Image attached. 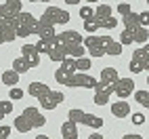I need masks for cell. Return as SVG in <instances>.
<instances>
[{"label": "cell", "mask_w": 149, "mask_h": 139, "mask_svg": "<svg viewBox=\"0 0 149 139\" xmlns=\"http://www.w3.org/2000/svg\"><path fill=\"white\" fill-rule=\"evenodd\" d=\"M21 53H23V59L29 63V67H38V63H40V53L36 51L34 44H23Z\"/></svg>", "instance_id": "13"}, {"label": "cell", "mask_w": 149, "mask_h": 139, "mask_svg": "<svg viewBox=\"0 0 149 139\" xmlns=\"http://www.w3.org/2000/svg\"><path fill=\"white\" fill-rule=\"evenodd\" d=\"M48 57H51V61H55V63H61L63 59L67 57V55H65V46H63V44H59V46H55L53 51L48 53Z\"/></svg>", "instance_id": "25"}, {"label": "cell", "mask_w": 149, "mask_h": 139, "mask_svg": "<svg viewBox=\"0 0 149 139\" xmlns=\"http://www.w3.org/2000/svg\"><path fill=\"white\" fill-rule=\"evenodd\" d=\"M42 19L48 21L51 25H59V23H67L69 21V13L65 8H59V6H48L42 13Z\"/></svg>", "instance_id": "7"}, {"label": "cell", "mask_w": 149, "mask_h": 139, "mask_svg": "<svg viewBox=\"0 0 149 139\" xmlns=\"http://www.w3.org/2000/svg\"><path fill=\"white\" fill-rule=\"evenodd\" d=\"M84 70H91V59L88 57L76 59V72H84Z\"/></svg>", "instance_id": "29"}, {"label": "cell", "mask_w": 149, "mask_h": 139, "mask_svg": "<svg viewBox=\"0 0 149 139\" xmlns=\"http://www.w3.org/2000/svg\"><path fill=\"white\" fill-rule=\"evenodd\" d=\"M65 95L61 91H53V88H48L46 93H42L40 97H38V101H40V105L44 107V110H55V107L59 103H63Z\"/></svg>", "instance_id": "8"}, {"label": "cell", "mask_w": 149, "mask_h": 139, "mask_svg": "<svg viewBox=\"0 0 149 139\" xmlns=\"http://www.w3.org/2000/svg\"><path fill=\"white\" fill-rule=\"evenodd\" d=\"M59 40H61V44H82L84 36L78 34V29H67V32L59 34Z\"/></svg>", "instance_id": "15"}, {"label": "cell", "mask_w": 149, "mask_h": 139, "mask_svg": "<svg viewBox=\"0 0 149 139\" xmlns=\"http://www.w3.org/2000/svg\"><path fill=\"white\" fill-rule=\"evenodd\" d=\"M61 137L63 139H78V124L72 120H65L61 124Z\"/></svg>", "instance_id": "17"}, {"label": "cell", "mask_w": 149, "mask_h": 139, "mask_svg": "<svg viewBox=\"0 0 149 139\" xmlns=\"http://www.w3.org/2000/svg\"><path fill=\"white\" fill-rule=\"evenodd\" d=\"M11 135V126H0V139H6Z\"/></svg>", "instance_id": "39"}, {"label": "cell", "mask_w": 149, "mask_h": 139, "mask_svg": "<svg viewBox=\"0 0 149 139\" xmlns=\"http://www.w3.org/2000/svg\"><path fill=\"white\" fill-rule=\"evenodd\" d=\"M67 4H78V2H82V0H65Z\"/></svg>", "instance_id": "42"}, {"label": "cell", "mask_w": 149, "mask_h": 139, "mask_svg": "<svg viewBox=\"0 0 149 139\" xmlns=\"http://www.w3.org/2000/svg\"><path fill=\"white\" fill-rule=\"evenodd\" d=\"M23 97V91L17 86H11V99H21Z\"/></svg>", "instance_id": "37"}, {"label": "cell", "mask_w": 149, "mask_h": 139, "mask_svg": "<svg viewBox=\"0 0 149 139\" xmlns=\"http://www.w3.org/2000/svg\"><path fill=\"white\" fill-rule=\"evenodd\" d=\"M118 13H120L122 17H124L126 13H130V4H126V2H120V4H118Z\"/></svg>", "instance_id": "36"}, {"label": "cell", "mask_w": 149, "mask_h": 139, "mask_svg": "<svg viewBox=\"0 0 149 139\" xmlns=\"http://www.w3.org/2000/svg\"><path fill=\"white\" fill-rule=\"evenodd\" d=\"M67 120H72L76 124H84V126H91V128H101L103 126V118L101 116H95V114H86L84 110H74L67 112Z\"/></svg>", "instance_id": "3"}, {"label": "cell", "mask_w": 149, "mask_h": 139, "mask_svg": "<svg viewBox=\"0 0 149 139\" xmlns=\"http://www.w3.org/2000/svg\"><path fill=\"white\" fill-rule=\"evenodd\" d=\"M111 114H113L116 118H126L128 114H130V105H128L124 99H120V101L111 103Z\"/></svg>", "instance_id": "18"}, {"label": "cell", "mask_w": 149, "mask_h": 139, "mask_svg": "<svg viewBox=\"0 0 149 139\" xmlns=\"http://www.w3.org/2000/svg\"><path fill=\"white\" fill-rule=\"evenodd\" d=\"M63 86H72V88H95L97 86V80L93 76H88L86 72H74L72 76L65 80V84Z\"/></svg>", "instance_id": "6"}, {"label": "cell", "mask_w": 149, "mask_h": 139, "mask_svg": "<svg viewBox=\"0 0 149 139\" xmlns=\"http://www.w3.org/2000/svg\"><path fill=\"white\" fill-rule=\"evenodd\" d=\"M105 55H113V57L122 55V44L116 42V40H111V42L107 44V48H105Z\"/></svg>", "instance_id": "28"}, {"label": "cell", "mask_w": 149, "mask_h": 139, "mask_svg": "<svg viewBox=\"0 0 149 139\" xmlns=\"http://www.w3.org/2000/svg\"><path fill=\"white\" fill-rule=\"evenodd\" d=\"M13 112V103H11V99H6V101H0V120L6 116V114H11Z\"/></svg>", "instance_id": "30"}, {"label": "cell", "mask_w": 149, "mask_h": 139, "mask_svg": "<svg viewBox=\"0 0 149 139\" xmlns=\"http://www.w3.org/2000/svg\"><path fill=\"white\" fill-rule=\"evenodd\" d=\"M11 21H13V25H15L17 38H27V36L36 34V21H38V19H36L32 13L21 11L19 15H15Z\"/></svg>", "instance_id": "2"}, {"label": "cell", "mask_w": 149, "mask_h": 139, "mask_svg": "<svg viewBox=\"0 0 149 139\" xmlns=\"http://www.w3.org/2000/svg\"><path fill=\"white\" fill-rule=\"evenodd\" d=\"M118 78H120V74H118L116 67H103L101 70V78L97 80L95 91H101V88H105V86H113L118 82Z\"/></svg>", "instance_id": "9"}, {"label": "cell", "mask_w": 149, "mask_h": 139, "mask_svg": "<svg viewBox=\"0 0 149 139\" xmlns=\"http://www.w3.org/2000/svg\"><path fill=\"white\" fill-rule=\"evenodd\" d=\"M132 59H134V61H139V63H143V65L149 70V44L136 48V51L132 53Z\"/></svg>", "instance_id": "20"}, {"label": "cell", "mask_w": 149, "mask_h": 139, "mask_svg": "<svg viewBox=\"0 0 149 139\" xmlns=\"http://www.w3.org/2000/svg\"><path fill=\"white\" fill-rule=\"evenodd\" d=\"M130 72H134V74H141V72H147V67H145L143 63L134 61V59H130Z\"/></svg>", "instance_id": "33"}, {"label": "cell", "mask_w": 149, "mask_h": 139, "mask_svg": "<svg viewBox=\"0 0 149 139\" xmlns=\"http://www.w3.org/2000/svg\"><path fill=\"white\" fill-rule=\"evenodd\" d=\"M4 2H21V0H4Z\"/></svg>", "instance_id": "45"}, {"label": "cell", "mask_w": 149, "mask_h": 139, "mask_svg": "<svg viewBox=\"0 0 149 139\" xmlns=\"http://www.w3.org/2000/svg\"><path fill=\"white\" fill-rule=\"evenodd\" d=\"M122 139H143V135H136V133H128V135H124Z\"/></svg>", "instance_id": "40"}, {"label": "cell", "mask_w": 149, "mask_h": 139, "mask_svg": "<svg viewBox=\"0 0 149 139\" xmlns=\"http://www.w3.org/2000/svg\"><path fill=\"white\" fill-rule=\"evenodd\" d=\"M2 82L11 88V86H17L19 82V74L15 72V70H6V72H2Z\"/></svg>", "instance_id": "22"}, {"label": "cell", "mask_w": 149, "mask_h": 139, "mask_svg": "<svg viewBox=\"0 0 149 139\" xmlns=\"http://www.w3.org/2000/svg\"><path fill=\"white\" fill-rule=\"evenodd\" d=\"M44 124H46V118L34 105L32 107H25V110L15 118V131H19V133H29L32 128L44 126Z\"/></svg>", "instance_id": "1"}, {"label": "cell", "mask_w": 149, "mask_h": 139, "mask_svg": "<svg viewBox=\"0 0 149 139\" xmlns=\"http://www.w3.org/2000/svg\"><path fill=\"white\" fill-rule=\"evenodd\" d=\"M15 38H17V32H15L13 21H4V23H0V44L13 42Z\"/></svg>", "instance_id": "14"}, {"label": "cell", "mask_w": 149, "mask_h": 139, "mask_svg": "<svg viewBox=\"0 0 149 139\" xmlns=\"http://www.w3.org/2000/svg\"><path fill=\"white\" fill-rule=\"evenodd\" d=\"M21 13V2H4L0 4V23L11 21L15 15Z\"/></svg>", "instance_id": "11"}, {"label": "cell", "mask_w": 149, "mask_h": 139, "mask_svg": "<svg viewBox=\"0 0 149 139\" xmlns=\"http://www.w3.org/2000/svg\"><path fill=\"white\" fill-rule=\"evenodd\" d=\"M143 122H145V116L143 114H132V124L139 126V124H143Z\"/></svg>", "instance_id": "38"}, {"label": "cell", "mask_w": 149, "mask_h": 139, "mask_svg": "<svg viewBox=\"0 0 149 139\" xmlns=\"http://www.w3.org/2000/svg\"><path fill=\"white\" fill-rule=\"evenodd\" d=\"M82 42H84V48H86L88 55H93V57H103L107 44L111 42V36H95V34H93V36H86Z\"/></svg>", "instance_id": "4"}, {"label": "cell", "mask_w": 149, "mask_h": 139, "mask_svg": "<svg viewBox=\"0 0 149 139\" xmlns=\"http://www.w3.org/2000/svg\"><path fill=\"white\" fill-rule=\"evenodd\" d=\"M122 21H124V27L126 29H134V27H139V25H141V23H139V15L136 13H126L124 17H122Z\"/></svg>", "instance_id": "23"}, {"label": "cell", "mask_w": 149, "mask_h": 139, "mask_svg": "<svg viewBox=\"0 0 149 139\" xmlns=\"http://www.w3.org/2000/svg\"><path fill=\"white\" fill-rule=\"evenodd\" d=\"M11 70H15V72L19 74V76H21V74H25V72H29V70H32V67H29V63L25 61V59L23 57H17L15 59V61H13V67Z\"/></svg>", "instance_id": "26"}, {"label": "cell", "mask_w": 149, "mask_h": 139, "mask_svg": "<svg viewBox=\"0 0 149 139\" xmlns=\"http://www.w3.org/2000/svg\"><path fill=\"white\" fill-rule=\"evenodd\" d=\"M88 139H103V135H99V133H93V135L88 137Z\"/></svg>", "instance_id": "41"}, {"label": "cell", "mask_w": 149, "mask_h": 139, "mask_svg": "<svg viewBox=\"0 0 149 139\" xmlns=\"http://www.w3.org/2000/svg\"><path fill=\"white\" fill-rule=\"evenodd\" d=\"M130 42H134L132 40V29H126L124 27V32L120 34V44L124 46V44H130Z\"/></svg>", "instance_id": "31"}, {"label": "cell", "mask_w": 149, "mask_h": 139, "mask_svg": "<svg viewBox=\"0 0 149 139\" xmlns=\"http://www.w3.org/2000/svg\"><path fill=\"white\" fill-rule=\"evenodd\" d=\"M111 93H113V86H105V88H101V91H95V99H93V101L97 105H107Z\"/></svg>", "instance_id": "19"}, {"label": "cell", "mask_w": 149, "mask_h": 139, "mask_svg": "<svg viewBox=\"0 0 149 139\" xmlns=\"http://www.w3.org/2000/svg\"><path fill=\"white\" fill-rule=\"evenodd\" d=\"M134 99H136V103H141L145 107V110L149 107V91H147V88H145V91H136L134 93Z\"/></svg>", "instance_id": "27"}, {"label": "cell", "mask_w": 149, "mask_h": 139, "mask_svg": "<svg viewBox=\"0 0 149 139\" xmlns=\"http://www.w3.org/2000/svg\"><path fill=\"white\" fill-rule=\"evenodd\" d=\"M27 2H51V0H27Z\"/></svg>", "instance_id": "43"}, {"label": "cell", "mask_w": 149, "mask_h": 139, "mask_svg": "<svg viewBox=\"0 0 149 139\" xmlns=\"http://www.w3.org/2000/svg\"><path fill=\"white\" fill-rule=\"evenodd\" d=\"M86 2H99V0H86Z\"/></svg>", "instance_id": "46"}, {"label": "cell", "mask_w": 149, "mask_h": 139, "mask_svg": "<svg viewBox=\"0 0 149 139\" xmlns=\"http://www.w3.org/2000/svg\"><path fill=\"white\" fill-rule=\"evenodd\" d=\"M36 36H40V38H51L55 36V25H51L48 21H44V19L40 17L36 21Z\"/></svg>", "instance_id": "16"}, {"label": "cell", "mask_w": 149, "mask_h": 139, "mask_svg": "<svg viewBox=\"0 0 149 139\" xmlns=\"http://www.w3.org/2000/svg\"><path fill=\"white\" fill-rule=\"evenodd\" d=\"M139 23H141L143 27H147V25H149V13H147V11L139 13Z\"/></svg>", "instance_id": "35"}, {"label": "cell", "mask_w": 149, "mask_h": 139, "mask_svg": "<svg viewBox=\"0 0 149 139\" xmlns=\"http://www.w3.org/2000/svg\"><path fill=\"white\" fill-rule=\"evenodd\" d=\"M84 29H86L88 34H95L97 29H99V25H97V21H95V19L91 17V19H84Z\"/></svg>", "instance_id": "32"}, {"label": "cell", "mask_w": 149, "mask_h": 139, "mask_svg": "<svg viewBox=\"0 0 149 139\" xmlns=\"http://www.w3.org/2000/svg\"><path fill=\"white\" fill-rule=\"evenodd\" d=\"M93 15H95V8H93V6H82V8H80V17H82V19H91Z\"/></svg>", "instance_id": "34"}, {"label": "cell", "mask_w": 149, "mask_h": 139, "mask_svg": "<svg viewBox=\"0 0 149 139\" xmlns=\"http://www.w3.org/2000/svg\"><path fill=\"white\" fill-rule=\"evenodd\" d=\"M46 91H48V86H46L44 82H32V84L27 86V93L32 95V97H36V99L40 97L42 93H46Z\"/></svg>", "instance_id": "24"}, {"label": "cell", "mask_w": 149, "mask_h": 139, "mask_svg": "<svg viewBox=\"0 0 149 139\" xmlns=\"http://www.w3.org/2000/svg\"><path fill=\"white\" fill-rule=\"evenodd\" d=\"M132 40L141 42V44H147V40H149V32H147V27H143V25L134 27V29H132Z\"/></svg>", "instance_id": "21"}, {"label": "cell", "mask_w": 149, "mask_h": 139, "mask_svg": "<svg viewBox=\"0 0 149 139\" xmlns=\"http://www.w3.org/2000/svg\"><path fill=\"white\" fill-rule=\"evenodd\" d=\"M61 44V40H59V34H55V36H51V38H40V40H38L34 46H36V51L38 53H51L55 46H59Z\"/></svg>", "instance_id": "12"}, {"label": "cell", "mask_w": 149, "mask_h": 139, "mask_svg": "<svg viewBox=\"0 0 149 139\" xmlns=\"http://www.w3.org/2000/svg\"><path fill=\"white\" fill-rule=\"evenodd\" d=\"M93 19L97 21L99 29H101V27H103V29H113V27L118 25V19L113 17L111 6H109V4H97Z\"/></svg>", "instance_id": "5"}, {"label": "cell", "mask_w": 149, "mask_h": 139, "mask_svg": "<svg viewBox=\"0 0 149 139\" xmlns=\"http://www.w3.org/2000/svg\"><path fill=\"white\" fill-rule=\"evenodd\" d=\"M34 139H48V137H46V135H36Z\"/></svg>", "instance_id": "44"}, {"label": "cell", "mask_w": 149, "mask_h": 139, "mask_svg": "<svg viewBox=\"0 0 149 139\" xmlns=\"http://www.w3.org/2000/svg\"><path fill=\"white\" fill-rule=\"evenodd\" d=\"M113 93L120 99H126L130 93H134V80L132 78H118V82L113 84Z\"/></svg>", "instance_id": "10"}]
</instances>
